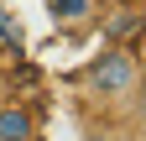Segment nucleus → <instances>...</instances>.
<instances>
[{
	"label": "nucleus",
	"mask_w": 146,
	"mask_h": 141,
	"mask_svg": "<svg viewBox=\"0 0 146 141\" xmlns=\"http://www.w3.org/2000/svg\"><path fill=\"white\" fill-rule=\"evenodd\" d=\"M52 26H89L99 16V0H47Z\"/></svg>",
	"instance_id": "7ed1b4c3"
},
{
	"label": "nucleus",
	"mask_w": 146,
	"mask_h": 141,
	"mask_svg": "<svg viewBox=\"0 0 146 141\" xmlns=\"http://www.w3.org/2000/svg\"><path fill=\"white\" fill-rule=\"evenodd\" d=\"M5 99H11V94H5V84H0V104H5Z\"/></svg>",
	"instance_id": "39448f33"
},
{
	"label": "nucleus",
	"mask_w": 146,
	"mask_h": 141,
	"mask_svg": "<svg viewBox=\"0 0 146 141\" xmlns=\"http://www.w3.org/2000/svg\"><path fill=\"white\" fill-rule=\"evenodd\" d=\"M136 84H141V63L125 47H110V52H99V58L84 68V89L99 104H131L136 99Z\"/></svg>",
	"instance_id": "f257e3e1"
},
{
	"label": "nucleus",
	"mask_w": 146,
	"mask_h": 141,
	"mask_svg": "<svg viewBox=\"0 0 146 141\" xmlns=\"http://www.w3.org/2000/svg\"><path fill=\"white\" fill-rule=\"evenodd\" d=\"M131 104H136V120H141V131H146V78L136 84V99H131Z\"/></svg>",
	"instance_id": "20e7f679"
},
{
	"label": "nucleus",
	"mask_w": 146,
	"mask_h": 141,
	"mask_svg": "<svg viewBox=\"0 0 146 141\" xmlns=\"http://www.w3.org/2000/svg\"><path fill=\"white\" fill-rule=\"evenodd\" d=\"M0 141H36V115L26 110L21 99L0 104Z\"/></svg>",
	"instance_id": "f03ea898"
}]
</instances>
